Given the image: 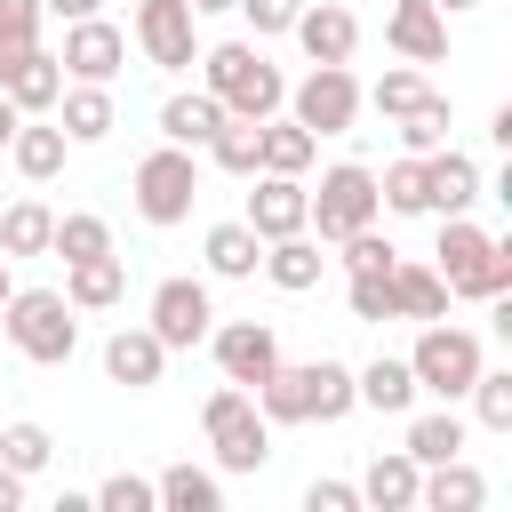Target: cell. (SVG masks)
<instances>
[{
  "label": "cell",
  "mask_w": 512,
  "mask_h": 512,
  "mask_svg": "<svg viewBox=\"0 0 512 512\" xmlns=\"http://www.w3.org/2000/svg\"><path fill=\"white\" fill-rule=\"evenodd\" d=\"M16 120H24V112H16L8 96H0V152H8V136H16Z\"/></svg>",
  "instance_id": "cell-49"
},
{
  "label": "cell",
  "mask_w": 512,
  "mask_h": 512,
  "mask_svg": "<svg viewBox=\"0 0 512 512\" xmlns=\"http://www.w3.org/2000/svg\"><path fill=\"white\" fill-rule=\"evenodd\" d=\"M56 24H80V16H104V0H40Z\"/></svg>",
  "instance_id": "cell-47"
},
{
  "label": "cell",
  "mask_w": 512,
  "mask_h": 512,
  "mask_svg": "<svg viewBox=\"0 0 512 512\" xmlns=\"http://www.w3.org/2000/svg\"><path fill=\"white\" fill-rule=\"evenodd\" d=\"M152 496H160V512H224V480L200 464H168L152 480Z\"/></svg>",
  "instance_id": "cell-32"
},
{
  "label": "cell",
  "mask_w": 512,
  "mask_h": 512,
  "mask_svg": "<svg viewBox=\"0 0 512 512\" xmlns=\"http://www.w3.org/2000/svg\"><path fill=\"white\" fill-rule=\"evenodd\" d=\"M64 152H72V144H64V128H56L48 112H24V120H16V136H8V160H16V176H24V184H48V176L64 168Z\"/></svg>",
  "instance_id": "cell-21"
},
{
  "label": "cell",
  "mask_w": 512,
  "mask_h": 512,
  "mask_svg": "<svg viewBox=\"0 0 512 512\" xmlns=\"http://www.w3.org/2000/svg\"><path fill=\"white\" fill-rule=\"evenodd\" d=\"M56 128H64V144H104V136L120 128L112 88H104V80H64V96H56Z\"/></svg>",
  "instance_id": "cell-17"
},
{
  "label": "cell",
  "mask_w": 512,
  "mask_h": 512,
  "mask_svg": "<svg viewBox=\"0 0 512 512\" xmlns=\"http://www.w3.org/2000/svg\"><path fill=\"white\" fill-rule=\"evenodd\" d=\"M232 8L248 16V32H256V40H272V32H288V24H296V8H304V0H232Z\"/></svg>",
  "instance_id": "cell-45"
},
{
  "label": "cell",
  "mask_w": 512,
  "mask_h": 512,
  "mask_svg": "<svg viewBox=\"0 0 512 512\" xmlns=\"http://www.w3.org/2000/svg\"><path fill=\"white\" fill-rule=\"evenodd\" d=\"M200 432H208V448H216L224 472H264V464H272V424H264V408L248 400V384H216V392L200 400Z\"/></svg>",
  "instance_id": "cell-4"
},
{
  "label": "cell",
  "mask_w": 512,
  "mask_h": 512,
  "mask_svg": "<svg viewBox=\"0 0 512 512\" xmlns=\"http://www.w3.org/2000/svg\"><path fill=\"white\" fill-rule=\"evenodd\" d=\"M48 256H64V264L112 256V224H104V216H88V208H72V216H56V232H48Z\"/></svg>",
  "instance_id": "cell-34"
},
{
  "label": "cell",
  "mask_w": 512,
  "mask_h": 512,
  "mask_svg": "<svg viewBox=\"0 0 512 512\" xmlns=\"http://www.w3.org/2000/svg\"><path fill=\"white\" fill-rule=\"evenodd\" d=\"M128 200H136V216L144 224H184L192 216V200H200V152H184V144H160V152H144L136 160V176H128Z\"/></svg>",
  "instance_id": "cell-5"
},
{
  "label": "cell",
  "mask_w": 512,
  "mask_h": 512,
  "mask_svg": "<svg viewBox=\"0 0 512 512\" xmlns=\"http://www.w3.org/2000/svg\"><path fill=\"white\" fill-rule=\"evenodd\" d=\"M304 512H360V488L352 480H312L304 488Z\"/></svg>",
  "instance_id": "cell-46"
},
{
  "label": "cell",
  "mask_w": 512,
  "mask_h": 512,
  "mask_svg": "<svg viewBox=\"0 0 512 512\" xmlns=\"http://www.w3.org/2000/svg\"><path fill=\"white\" fill-rule=\"evenodd\" d=\"M392 320H448V280L432 264H392Z\"/></svg>",
  "instance_id": "cell-30"
},
{
  "label": "cell",
  "mask_w": 512,
  "mask_h": 512,
  "mask_svg": "<svg viewBox=\"0 0 512 512\" xmlns=\"http://www.w3.org/2000/svg\"><path fill=\"white\" fill-rule=\"evenodd\" d=\"M304 376H312V424H344L360 400H352V368L344 360H304Z\"/></svg>",
  "instance_id": "cell-36"
},
{
  "label": "cell",
  "mask_w": 512,
  "mask_h": 512,
  "mask_svg": "<svg viewBox=\"0 0 512 512\" xmlns=\"http://www.w3.org/2000/svg\"><path fill=\"white\" fill-rule=\"evenodd\" d=\"M0 96L16 104V112H56V96H64V64L32 40V48H0Z\"/></svg>",
  "instance_id": "cell-13"
},
{
  "label": "cell",
  "mask_w": 512,
  "mask_h": 512,
  "mask_svg": "<svg viewBox=\"0 0 512 512\" xmlns=\"http://www.w3.org/2000/svg\"><path fill=\"white\" fill-rule=\"evenodd\" d=\"M16 504H24V472H8V464H0V512H16Z\"/></svg>",
  "instance_id": "cell-48"
},
{
  "label": "cell",
  "mask_w": 512,
  "mask_h": 512,
  "mask_svg": "<svg viewBox=\"0 0 512 512\" xmlns=\"http://www.w3.org/2000/svg\"><path fill=\"white\" fill-rule=\"evenodd\" d=\"M480 504H488V480H480L464 456L424 464V480H416V512H480Z\"/></svg>",
  "instance_id": "cell-23"
},
{
  "label": "cell",
  "mask_w": 512,
  "mask_h": 512,
  "mask_svg": "<svg viewBox=\"0 0 512 512\" xmlns=\"http://www.w3.org/2000/svg\"><path fill=\"white\" fill-rule=\"evenodd\" d=\"M328 240H312V232H288V240H264V280L280 288V296H312L320 280H328V256H320Z\"/></svg>",
  "instance_id": "cell-18"
},
{
  "label": "cell",
  "mask_w": 512,
  "mask_h": 512,
  "mask_svg": "<svg viewBox=\"0 0 512 512\" xmlns=\"http://www.w3.org/2000/svg\"><path fill=\"white\" fill-rule=\"evenodd\" d=\"M8 288H16V280H8V256H0V304H8Z\"/></svg>",
  "instance_id": "cell-52"
},
{
  "label": "cell",
  "mask_w": 512,
  "mask_h": 512,
  "mask_svg": "<svg viewBox=\"0 0 512 512\" xmlns=\"http://www.w3.org/2000/svg\"><path fill=\"white\" fill-rule=\"evenodd\" d=\"M288 120L312 128V136H344V128L360 120V80H352V64H312V72L288 88Z\"/></svg>",
  "instance_id": "cell-9"
},
{
  "label": "cell",
  "mask_w": 512,
  "mask_h": 512,
  "mask_svg": "<svg viewBox=\"0 0 512 512\" xmlns=\"http://www.w3.org/2000/svg\"><path fill=\"white\" fill-rule=\"evenodd\" d=\"M224 8H232V0H192V16H224Z\"/></svg>",
  "instance_id": "cell-51"
},
{
  "label": "cell",
  "mask_w": 512,
  "mask_h": 512,
  "mask_svg": "<svg viewBox=\"0 0 512 512\" xmlns=\"http://www.w3.org/2000/svg\"><path fill=\"white\" fill-rule=\"evenodd\" d=\"M432 272L448 280V296H472V304H488V296H504V288H512V240L480 232L472 216H440Z\"/></svg>",
  "instance_id": "cell-2"
},
{
  "label": "cell",
  "mask_w": 512,
  "mask_h": 512,
  "mask_svg": "<svg viewBox=\"0 0 512 512\" xmlns=\"http://www.w3.org/2000/svg\"><path fill=\"white\" fill-rule=\"evenodd\" d=\"M312 152H320V136L312 128H296V120H256V168H272V176H304L312 168Z\"/></svg>",
  "instance_id": "cell-27"
},
{
  "label": "cell",
  "mask_w": 512,
  "mask_h": 512,
  "mask_svg": "<svg viewBox=\"0 0 512 512\" xmlns=\"http://www.w3.org/2000/svg\"><path fill=\"white\" fill-rule=\"evenodd\" d=\"M160 368H168V344H160L152 328H112V336H104V376H112V384L152 392Z\"/></svg>",
  "instance_id": "cell-19"
},
{
  "label": "cell",
  "mask_w": 512,
  "mask_h": 512,
  "mask_svg": "<svg viewBox=\"0 0 512 512\" xmlns=\"http://www.w3.org/2000/svg\"><path fill=\"white\" fill-rule=\"evenodd\" d=\"M344 304H352V320H392V272H352L344 280Z\"/></svg>",
  "instance_id": "cell-42"
},
{
  "label": "cell",
  "mask_w": 512,
  "mask_h": 512,
  "mask_svg": "<svg viewBox=\"0 0 512 512\" xmlns=\"http://www.w3.org/2000/svg\"><path fill=\"white\" fill-rule=\"evenodd\" d=\"M352 400L360 408H376V416H408L416 408V376H408V360H368V368H352Z\"/></svg>",
  "instance_id": "cell-26"
},
{
  "label": "cell",
  "mask_w": 512,
  "mask_h": 512,
  "mask_svg": "<svg viewBox=\"0 0 512 512\" xmlns=\"http://www.w3.org/2000/svg\"><path fill=\"white\" fill-rule=\"evenodd\" d=\"M432 8H440V16H464V8H480V0H432Z\"/></svg>",
  "instance_id": "cell-50"
},
{
  "label": "cell",
  "mask_w": 512,
  "mask_h": 512,
  "mask_svg": "<svg viewBox=\"0 0 512 512\" xmlns=\"http://www.w3.org/2000/svg\"><path fill=\"white\" fill-rule=\"evenodd\" d=\"M56 64H64V80H104V88H112V72L128 64V32H120L112 16H80V24H64Z\"/></svg>",
  "instance_id": "cell-12"
},
{
  "label": "cell",
  "mask_w": 512,
  "mask_h": 512,
  "mask_svg": "<svg viewBox=\"0 0 512 512\" xmlns=\"http://www.w3.org/2000/svg\"><path fill=\"white\" fill-rule=\"evenodd\" d=\"M200 264H208V280H256V264H264V240H256L248 224H208V240H200Z\"/></svg>",
  "instance_id": "cell-28"
},
{
  "label": "cell",
  "mask_w": 512,
  "mask_h": 512,
  "mask_svg": "<svg viewBox=\"0 0 512 512\" xmlns=\"http://www.w3.org/2000/svg\"><path fill=\"white\" fill-rule=\"evenodd\" d=\"M48 232H56V208H48V200H32V192H24V200H8V208H0V256H8V264L48 256Z\"/></svg>",
  "instance_id": "cell-29"
},
{
  "label": "cell",
  "mask_w": 512,
  "mask_h": 512,
  "mask_svg": "<svg viewBox=\"0 0 512 512\" xmlns=\"http://www.w3.org/2000/svg\"><path fill=\"white\" fill-rule=\"evenodd\" d=\"M48 456H56V440H48V424H0V464L8 472H48Z\"/></svg>",
  "instance_id": "cell-38"
},
{
  "label": "cell",
  "mask_w": 512,
  "mask_h": 512,
  "mask_svg": "<svg viewBox=\"0 0 512 512\" xmlns=\"http://www.w3.org/2000/svg\"><path fill=\"white\" fill-rule=\"evenodd\" d=\"M416 96H424V72H416V64H392V72H384L376 88H360V104H376L384 120H400V112H408Z\"/></svg>",
  "instance_id": "cell-40"
},
{
  "label": "cell",
  "mask_w": 512,
  "mask_h": 512,
  "mask_svg": "<svg viewBox=\"0 0 512 512\" xmlns=\"http://www.w3.org/2000/svg\"><path fill=\"white\" fill-rule=\"evenodd\" d=\"M416 480H424V464H416L408 448H392V456H376L352 488H360V512H416Z\"/></svg>",
  "instance_id": "cell-20"
},
{
  "label": "cell",
  "mask_w": 512,
  "mask_h": 512,
  "mask_svg": "<svg viewBox=\"0 0 512 512\" xmlns=\"http://www.w3.org/2000/svg\"><path fill=\"white\" fill-rule=\"evenodd\" d=\"M128 32H136V48H144L152 72H192L200 64V16H192V0H136Z\"/></svg>",
  "instance_id": "cell-8"
},
{
  "label": "cell",
  "mask_w": 512,
  "mask_h": 512,
  "mask_svg": "<svg viewBox=\"0 0 512 512\" xmlns=\"http://www.w3.org/2000/svg\"><path fill=\"white\" fill-rule=\"evenodd\" d=\"M448 128H456V112H448V96H440V88H424V96L400 112V144H408V152H440V144H448Z\"/></svg>",
  "instance_id": "cell-35"
},
{
  "label": "cell",
  "mask_w": 512,
  "mask_h": 512,
  "mask_svg": "<svg viewBox=\"0 0 512 512\" xmlns=\"http://www.w3.org/2000/svg\"><path fill=\"white\" fill-rule=\"evenodd\" d=\"M200 88H208L232 120H272V112L288 104V80H280V64H272L256 40H216V48H200Z\"/></svg>",
  "instance_id": "cell-1"
},
{
  "label": "cell",
  "mask_w": 512,
  "mask_h": 512,
  "mask_svg": "<svg viewBox=\"0 0 512 512\" xmlns=\"http://www.w3.org/2000/svg\"><path fill=\"white\" fill-rule=\"evenodd\" d=\"M336 248H344V272H392V264H400V248H392V240H384L376 224H360V232H344Z\"/></svg>",
  "instance_id": "cell-41"
},
{
  "label": "cell",
  "mask_w": 512,
  "mask_h": 512,
  "mask_svg": "<svg viewBox=\"0 0 512 512\" xmlns=\"http://www.w3.org/2000/svg\"><path fill=\"white\" fill-rule=\"evenodd\" d=\"M256 192H248V232L256 240H288V232H304V176H272V168H256L248 176Z\"/></svg>",
  "instance_id": "cell-15"
},
{
  "label": "cell",
  "mask_w": 512,
  "mask_h": 512,
  "mask_svg": "<svg viewBox=\"0 0 512 512\" xmlns=\"http://www.w3.org/2000/svg\"><path fill=\"white\" fill-rule=\"evenodd\" d=\"M0 328H8V344H16L32 368H64V360L80 352V320H72L64 288H8Z\"/></svg>",
  "instance_id": "cell-3"
},
{
  "label": "cell",
  "mask_w": 512,
  "mask_h": 512,
  "mask_svg": "<svg viewBox=\"0 0 512 512\" xmlns=\"http://www.w3.org/2000/svg\"><path fill=\"white\" fill-rule=\"evenodd\" d=\"M416 464H448V456H464V416H456V400H440L432 416H408V440H400Z\"/></svg>",
  "instance_id": "cell-31"
},
{
  "label": "cell",
  "mask_w": 512,
  "mask_h": 512,
  "mask_svg": "<svg viewBox=\"0 0 512 512\" xmlns=\"http://www.w3.org/2000/svg\"><path fill=\"white\" fill-rule=\"evenodd\" d=\"M376 168H360V160H336L320 184H304V232H320V240H344V232H360V224H376Z\"/></svg>",
  "instance_id": "cell-6"
},
{
  "label": "cell",
  "mask_w": 512,
  "mask_h": 512,
  "mask_svg": "<svg viewBox=\"0 0 512 512\" xmlns=\"http://www.w3.org/2000/svg\"><path fill=\"white\" fill-rule=\"evenodd\" d=\"M96 512H160V496H152V480H136V472H112L96 496H88Z\"/></svg>",
  "instance_id": "cell-43"
},
{
  "label": "cell",
  "mask_w": 512,
  "mask_h": 512,
  "mask_svg": "<svg viewBox=\"0 0 512 512\" xmlns=\"http://www.w3.org/2000/svg\"><path fill=\"white\" fill-rule=\"evenodd\" d=\"M424 184H432V216H464L480 200V160L440 144V152H424Z\"/></svg>",
  "instance_id": "cell-22"
},
{
  "label": "cell",
  "mask_w": 512,
  "mask_h": 512,
  "mask_svg": "<svg viewBox=\"0 0 512 512\" xmlns=\"http://www.w3.org/2000/svg\"><path fill=\"white\" fill-rule=\"evenodd\" d=\"M384 48H392L400 64H440V56H448V16H440L432 0H392Z\"/></svg>",
  "instance_id": "cell-16"
},
{
  "label": "cell",
  "mask_w": 512,
  "mask_h": 512,
  "mask_svg": "<svg viewBox=\"0 0 512 512\" xmlns=\"http://www.w3.org/2000/svg\"><path fill=\"white\" fill-rule=\"evenodd\" d=\"M464 400H472V416H480L488 432H512V368H480Z\"/></svg>",
  "instance_id": "cell-39"
},
{
  "label": "cell",
  "mask_w": 512,
  "mask_h": 512,
  "mask_svg": "<svg viewBox=\"0 0 512 512\" xmlns=\"http://www.w3.org/2000/svg\"><path fill=\"white\" fill-rule=\"evenodd\" d=\"M208 352H216V368H224V384H264L272 368H280V328L272 320H224V328H208Z\"/></svg>",
  "instance_id": "cell-11"
},
{
  "label": "cell",
  "mask_w": 512,
  "mask_h": 512,
  "mask_svg": "<svg viewBox=\"0 0 512 512\" xmlns=\"http://www.w3.org/2000/svg\"><path fill=\"white\" fill-rule=\"evenodd\" d=\"M120 296H128V264H120V256L64 264V304H72V312H112Z\"/></svg>",
  "instance_id": "cell-25"
},
{
  "label": "cell",
  "mask_w": 512,
  "mask_h": 512,
  "mask_svg": "<svg viewBox=\"0 0 512 512\" xmlns=\"http://www.w3.org/2000/svg\"><path fill=\"white\" fill-rule=\"evenodd\" d=\"M376 200H384L392 216H432V184H424V152H408V160H392V168L376 176Z\"/></svg>",
  "instance_id": "cell-33"
},
{
  "label": "cell",
  "mask_w": 512,
  "mask_h": 512,
  "mask_svg": "<svg viewBox=\"0 0 512 512\" xmlns=\"http://www.w3.org/2000/svg\"><path fill=\"white\" fill-rule=\"evenodd\" d=\"M40 24H48V8H40V0H0V48H32V40H40Z\"/></svg>",
  "instance_id": "cell-44"
},
{
  "label": "cell",
  "mask_w": 512,
  "mask_h": 512,
  "mask_svg": "<svg viewBox=\"0 0 512 512\" xmlns=\"http://www.w3.org/2000/svg\"><path fill=\"white\" fill-rule=\"evenodd\" d=\"M144 328H152V336H160L168 352H192V344H208V328H216L208 280H192V272L160 280V288H152V312H144Z\"/></svg>",
  "instance_id": "cell-10"
},
{
  "label": "cell",
  "mask_w": 512,
  "mask_h": 512,
  "mask_svg": "<svg viewBox=\"0 0 512 512\" xmlns=\"http://www.w3.org/2000/svg\"><path fill=\"white\" fill-rule=\"evenodd\" d=\"M288 32H296V48H304L312 64H352V48H360V16H352L344 0H304Z\"/></svg>",
  "instance_id": "cell-14"
},
{
  "label": "cell",
  "mask_w": 512,
  "mask_h": 512,
  "mask_svg": "<svg viewBox=\"0 0 512 512\" xmlns=\"http://www.w3.org/2000/svg\"><path fill=\"white\" fill-rule=\"evenodd\" d=\"M200 152H208L224 176H256V120H232V112H224V128H216Z\"/></svg>",
  "instance_id": "cell-37"
},
{
  "label": "cell",
  "mask_w": 512,
  "mask_h": 512,
  "mask_svg": "<svg viewBox=\"0 0 512 512\" xmlns=\"http://www.w3.org/2000/svg\"><path fill=\"white\" fill-rule=\"evenodd\" d=\"M216 128H224V104H216L208 88H176V96L160 104V144H184V152H200Z\"/></svg>",
  "instance_id": "cell-24"
},
{
  "label": "cell",
  "mask_w": 512,
  "mask_h": 512,
  "mask_svg": "<svg viewBox=\"0 0 512 512\" xmlns=\"http://www.w3.org/2000/svg\"><path fill=\"white\" fill-rule=\"evenodd\" d=\"M480 368H488V360H480V336H472V328L424 320V336H416V352H408V376H416V392H432V400H464Z\"/></svg>",
  "instance_id": "cell-7"
}]
</instances>
